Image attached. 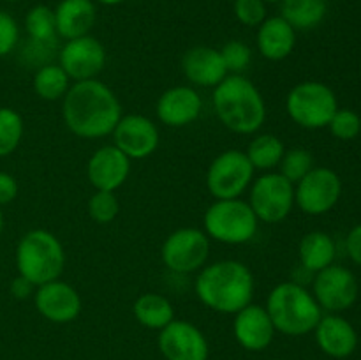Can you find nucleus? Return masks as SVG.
<instances>
[{
	"label": "nucleus",
	"mask_w": 361,
	"mask_h": 360,
	"mask_svg": "<svg viewBox=\"0 0 361 360\" xmlns=\"http://www.w3.org/2000/svg\"><path fill=\"white\" fill-rule=\"evenodd\" d=\"M122 115V104L116 94L97 78L74 81L62 99L63 124L83 140L111 134Z\"/></svg>",
	"instance_id": "obj_1"
},
{
	"label": "nucleus",
	"mask_w": 361,
	"mask_h": 360,
	"mask_svg": "<svg viewBox=\"0 0 361 360\" xmlns=\"http://www.w3.org/2000/svg\"><path fill=\"white\" fill-rule=\"evenodd\" d=\"M254 275L245 263L221 260L204 265L197 274L194 289L208 309L221 314H236L252 302Z\"/></svg>",
	"instance_id": "obj_2"
},
{
	"label": "nucleus",
	"mask_w": 361,
	"mask_h": 360,
	"mask_svg": "<svg viewBox=\"0 0 361 360\" xmlns=\"http://www.w3.org/2000/svg\"><path fill=\"white\" fill-rule=\"evenodd\" d=\"M217 119L236 134H254L267 120V102L259 88L243 74H228L212 95Z\"/></svg>",
	"instance_id": "obj_3"
},
{
	"label": "nucleus",
	"mask_w": 361,
	"mask_h": 360,
	"mask_svg": "<svg viewBox=\"0 0 361 360\" xmlns=\"http://www.w3.org/2000/svg\"><path fill=\"white\" fill-rule=\"evenodd\" d=\"M267 311L275 330L295 337L314 332L323 316V309L312 293L293 281L279 282L270 289Z\"/></svg>",
	"instance_id": "obj_4"
},
{
	"label": "nucleus",
	"mask_w": 361,
	"mask_h": 360,
	"mask_svg": "<svg viewBox=\"0 0 361 360\" xmlns=\"http://www.w3.org/2000/svg\"><path fill=\"white\" fill-rule=\"evenodd\" d=\"M18 274L35 286L60 279L66 268V251L55 233L35 228L25 233L16 246Z\"/></svg>",
	"instance_id": "obj_5"
},
{
	"label": "nucleus",
	"mask_w": 361,
	"mask_h": 360,
	"mask_svg": "<svg viewBox=\"0 0 361 360\" xmlns=\"http://www.w3.org/2000/svg\"><path fill=\"white\" fill-rule=\"evenodd\" d=\"M256 214L249 201L242 198L215 200L203 215V232L208 239H214L226 246H242L256 236Z\"/></svg>",
	"instance_id": "obj_6"
},
{
	"label": "nucleus",
	"mask_w": 361,
	"mask_h": 360,
	"mask_svg": "<svg viewBox=\"0 0 361 360\" xmlns=\"http://www.w3.org/2000/svg\"><path fill=\"white\" fill-rule=\"evenodd\" d=\"M337 109V95L323 81H302L295 85L286 97V112L289 119L303 129L328 127Z\"/></svg>",
	"instance_id": "obj_7"
},
{
	"label": "nucleus",
	"mask_w": 361,
	"mask_h": 360,
	"mask_svg": "<svg viewBox=\"0 0 361 360\" xmlns=\"http://www.w3.org/2000/svg\"><path fill=\"white\" fill-rule=\"evenodd\" d=\"M249 205L257 221L267 224L282 222L295 207V184L279 172H267L250 184Z\"/></svg>",
	"instance_id": "obj_8"
},
{
	"label": "nucleus",
	"mask_w": 361,
	"mask_h": 360,
	"mask_svg": "<svg viewBox=\"0 0 361 360\" xmlns=\"http://www.w3.org/2000/svg\"><path fill=\"white\" fill-rule=\"evenodd\" d=\"M210 256V239L200 228H178L166 236L161 258L166 268L175 274H194L207 265Z\"/></svg>",
	"instance_id": "obj_9"
},
{
	"label": "nucleus",
	"mask_w": 361,
	"mask_h": 360,
	"mask_svg": "<svg viewBox=\"0 0 361 360\" xmlns=\"http://www.w3.org/2000/svg\"><path fill=\"white\" fill-rule=\"evenodd\" d=\"M254 166L245 152L229 148L212 161L207 172V187L215 200L240 198L254 180Z\"/></svg>",
	"instance_id": "obj_10"
},
{
	"label": "nucleus",
	"mask_w": 361,
	"mask_h": 360,
	"mask_svg": "<svg viewBox=\"0 0 361 360\" xmlns=\"http://www.w3.org/2000/svg\"><path fill=\"white\" fill-rule=\"evenodd\" d=\"M341 196V176L326 166H314L298 184H295V205L307 215L326 214L338 203Z\"/></svg>",
	"instance_id": "obj_11"
},
{
	"label": "nucleus",
	"mask_w": 361,
	"mask_h": 360,
	"mask_svg": "<svg viewBox=\"0 0 361 360\" xmlns=\"http://www.w3.org/2000/svg\"><path fill=\"white\" fill-rule=\"evenodd\" d=\"M360 286L356 275L342 265L331 263L330 267L316 272L312 295L321 309L328 313H342L355 306L358 300Z\"/></svg>",
	"instance_id": "obj_12"
},
{
	"label": "nucleus",
	"mask_w": 361,
	"mask_h": 360,
	"mask_svg": "<svg viewBox=\"0 0 361 360\" xmlns=\"http://www.w3.org/2000/svg\"><path fill=\"white\" fill-rule=\"evenodd\" d=\"M106 48L94 35L69 39L59 52V66L73 81L95 80L106 66Z\"/></svg>",
	"instance_id": "obj_13"
},
{
	"label": "nucleus",
	"mask_w": 361,
	"mask_h": 360,
	"mask_svg": "<svg viewBox=\"0 0 361 360\" xmlns=\"http://www.w3.org/2000/svg\"><path fill=\"white\" fill-rule=\"evenodd\" d=\"M113 145L122 150L130 161L147 159L157 150L161 134L148 116L140 113L122 115L113 129Z\"/></svg>",
	"instance_id": "obj_14"
},
{
	"label": "nucleus",
	"mask_w": 361,
	"mask_h": 360,
	"mask_svg": "<svg viewBox=\"0 0 361 360\" xmlns=\"http://www.w3.org/2000/svg\"><path fill=\"white\" fill-rule=\"evenodd\" d=\"M157 344L166 360H208L210 355L207 335L187 320H173L159 330Z\"/></svg>",
	"instance_id": "obj_15"
},
{
	"label": "nucleus",
	"mask_w": 361,
	"mask_h": 360,
	"mask_svg": "<svg viewBox=\"0 0 361 360\" xmlns=\"http://www.w3.org/2000/svg\"><path fill=\"white\" fill-rule=\"evenodd\" d=\"M34 304L37 313L51 323H71L83 309L81 295L73 284L66 281H49L35 288Z\"/></svg>",
	"instance_id": "obj_16"
},
{
	"label": "nucleus",
	"mask_w": 361,
	"mask_h": 360,
	"mask_svg": "<svg viewBox=\"0 0 361 360\" xmlns=\"http://www.w3.org/2000/svg\"><path fill=\"white\" fill-rule=\"evenodd\" d=\"M129 173L130 159L115 145L97 148L87 162V179L95 191L115 193L127 182Z\"/></svg>",
	"instance_id": "obj_17"
},
{
	"label": "nucleus",
	"mask_w": 361,
	"mask_h": 360,
	"mask_svg": "<svg viewBox=\"0 0 361 360\" xmlns=\"http://www.w3.org/2000/svg\"><path fill=\"white\" fill-rule=\"evenodd\" d=\"M203 112V99L200 92L189 85H176L168 88L157 99V119L168 127H185L200 119Z\"/></svg>",
	"instance_id": "obj_18"
},
{
	"label": "nucleus",
	"mask_w": 361,
	"mask_h": 360,
	"mask_svg": "<svg viewBox=\"0 0 361 360\" xmlns=\"http://www.w3.org/2000/svg\"><path fill=\"white\" fill-rule=\"evenodd\" d=\"M275 327L270 320L267 307L252 304L243 307L235 314L233 334L242 348L249 352H263L271 344L275 335Z\"/></svg>",
	"instance_id": "obj_19"
},
{
	"label": "nucleus",
	"mask_w": 361,
	"mask_h": 360,
	"mask_svg": "<svg viewBox=\"0 0 361 360\" xmlns=\"http://www.w3.org/2000/svg\"><path fill=\"white\" fill-rule=\"evenodd\" d=\"M182 73L190 83L204 88H215L229 74L221 52L212 46L187 49L182 56Z\"/></svg>",
	"instance_id": "obj_20"
},
{
	"label": "nucleus",
	"mask_w": 361,
	"mask_h": 360,
	"mask_svg": "<svg viewBox=\"0 0 361 360\" xmlns=\"http://www.w3.org/2000/svg\"><path fill=\"white\" fill-rule=\"evenodd\" d=\"M314 334L321 352L334 359H348L358 346L356 328L337 313L323 314L314 328Z\"/></svg>",
	"instance_id": "obj_21"
},
{
	"label": "nucleus",
	"mask_w": 361,
	"mask_h": 360,
	"mask_svg": "<svg viewBox=\"0 0 361 360\" xmlns=\"http://www.w3.org/2000/svg\"><path fill=\"white\" fill-rule=\"evenodd\" d=\"M257 52L271 62L288 59L296 46V30L282 16L267 18L257 27Z\"/></svg>",
	"instance_id": "obj_22"
},
{
	"label": "nucleus",
	"mask_w": 361,
	"mask_h": 360,
	"mask_svg": "<svg viewBox=\"0 0 361 360\" xmlns=\"http://www.w3.org/2000/svg\"><path fill=\"white\" fill-rule=\"evenodd\" d=\"M56 35L66 41L90 34L97 21L94 0H60L55 7Z\"/></svg>",
	"instance_id": "obj_23"
},
{
	"label": "nucleus",
	"mask_w": 361,
	"mask_h": 360,
	"mask_svg": "<svg viewBox=\"0 0 361 360\" xmlns=\"http://www.w3.org/2000/svg\"><path fill=\"white\" fill-rule=\"evenodd\" d=\"M337 256V246L326 232H310L298 244L300 265L309 272H319L330 267Z\"/></svg>",
	"instance_id": "obj_24"
},
{
	"label": "nucleus",
	"mask_w": 361,
	"mask_h": 360,
	"mask_svg": "<svg viewBox=\"0 0 361 360\" xmlns=\"http://www.w3.org/2000/svg\"><path fill=\"white\" fill-rule=\"evenodd\" d=\"M134 318L137 323L150 330H162L166 325L175 320V309L169 299L161 293H143L133 306Z\"/></svg>",
	"instance_id": "obj_25"
},
{
	"label": "nucleus",
	"mask_w": 361,
	"mask_h": 360,
	"mask_svg": "<svg viewBox=\"0 0 361 360\" xmlns=\"http://www.w3.org/2000/svg\"><path fill=\"white\" fill-rule=\"evenodd\" d=\"M328 0H282L281 16L295 30L316 28L326 18Z\"/></svg>",
	"instance_id": "obj_26"
},
{
	"label": "nucleus",
	"mask_w": 361,
	"mask_h": 360,
	"mask_svg": "<svg viewBox=\"0 0 361 360\" xmlns=\"http://www.w3.org/2000/svg\"><path fill=\"white\" fill-rule=\"evenodd\" d=\"M284 152L286 147L281 138L271 133H263L250 140L245 155L249 157L254 169L267 173L281 164Z\"/></svg>",
	"instance_id": "obj_27"
},
{
	"label": "nucleus",
	"mask_w": 361,
	"mask_h": 360,
	"mask_svg": "<svg viewBox=\"0 0 361 360\" xmlns=\"http://www.w3.org/2000/svg\"><path fill=\"white\" fill-rule=\"evenodd\" d=\"M32 87L39 99L59 101V99H63V95L71 88V78L59 64H44L35 71Z\"/></svg>",
	"instance_id": "obj_28"
},
{
	"label": "nucleus",
	"mask_w": 361,
	"mask_h": 360,
	"mask_svg": "<svg viewBox=\"0 0 361 360\" xmlns=\"http://www.w3.org/2000/svg\"><path fill=\"white\" fill-rule=\"evenodd\" d=\"M25 30L30 41L53 44L56 39L55 11L48 6H34L25 16Z\"/></svg>",
	"instance_id": "obj_29"
},
{
	"label": "nucleus",
	"mask_w": 361,
	"mask_h": 360,
	"mask_svg": "<svg viewBox=\"0 0 361 360\" xmlns=\"http://www.w3.org/2000/svg\"><path fill=\"white\" fill-rule=\"evenodd\" d=\"M25 134L23 116L14 108H0V157H7L20 147Z\"/></svg>",
	"instance_id": "obj_30"
},
{
	"label": "nucleus",
	"mask_w": 361,
	"mask_h": 360,
	"mask_svg": "<svg viewBox=\"0 0 361 360\" xmlns=\"http://www.w3.org/2000/svg\"><path fill=\"white\" fill-rule=\"evenodd\" d=\"M281 175L291 184H298L314 168V157L307 148L293 147L284 152L281 161Z\"/></svg>",
	"instance_id": "obj_31"
},
{
	"label": "nucleus",
	"mask_w": 361,
	"mask_h": 360,
	"mask_svg": "<svg viewBox=\"0 0 361 360\" xmlns=\"http://www.w3.org/2000/svg\"><path fill=\"white\" fill-rule=\"evenodd\" d=\"M88 215L97 224H109L120 214V201L111 191H95L87 205Z\"/></svg>",
	"instance_id": "obj_32"
},
{
	"label": "nucleus",
	"mask_w": 361,
	"mask_h": 360,
	"mask_svg": "<svg viewBox=\"0 0 361 360\" xmlns=\"http://www.w3.org/2000/svg\"><path fill=\"white\" fill-rule=\"evenodd\" d=\"M328 129L337 140L351 141L361 133V119L356 112L349 108H338L331 116Z\"/></svg>",
	"instance_id": "obj_33"
},
{
	"label": "nucleus",
	"mask_w": 361,
	"mask_h": 360,
	"mask_svg": "<svg viewBox=\"0 0 361 360\" xmlns=\"http://www.w3.org/2000/svg\"><path fill=\"white\" fill-rule=\"evenodd\" d=\"M219 52H221L222 60H224L226 69L231 74H242L249 67L250 60H252V52H250L249 44L238 41V39L228 41Z\"/></svg>",
	"instance_id": "obj_34"
},
{
	"label": "nucleus",
	"mask_w": 361,
	"mask_h": 360,
	"mask_svg": "<svg viewBox=\"0 0 361 360\" xmlns=\"http://www.w3.org/2000/svg\"><path fill=\"white\" fill-rule=\"evenodd\" d=\"M236 20L245 27H259L267 20V4L263 0H235Z\"/></svg>",
	"instance_id": "obj_35"
},
{
	"label": "nucleus",
	"mask_w": 361,
	"mask_h": 360,
	"mask_svg": "<svg viewBox=\"0 0 361 360\" xmlns=\"http://www.w3.org/2000/svg\"><path fill=\"white\" fill-rule=\"evenodd\" d=\"M20 42V27L6 11H0V59L14 52Z\"/></svg>",
	"instance_id": "obj_36"
},
{
	"label": "nucleus",
	"mask_w": 361,
	"mask_h": 360,
	"mask_svg": "<svg viewBox=\"0 0 361 360\" xmlns=\"http://www.w3.org/2000/svg\"><path fill=\"white\" fill-rule=\"evenodd\" d=\"M18 193H20L18 180L11 173L0 172V207L9 205L11 201L16 200Z\"/></svg>",
	"instance_id": "obj_37"
},
{
	"label": "nucleus",
	"mask_w": 361,
	"mask_h": 360,
	"mask_svg": "<svg viewBox=\"0 0 361 360\" xmlns=\"http://www.w3.org/2000/svg\"><path fill=\"white\" fill-rule=\"evenodd\" d=\"M35 288H37V286H35L34 282H30L28 279H25L23 275H20V274H18L16 277L11 281V286H9L11 295L18 300H25V299H30V296H34Z\"/></svg>",
	"instance_id": "obj_38"
},
{
	"label": "nucleus",
	"mask_w": 361,
	"mask_h": 360,
	"mask_svg": "<svg viewBox=\"0 0 361 360\" xmlns=\"http://www.w3.org/2000/svg\"><path fill=\"white\" fill-rule=\"evenodd\" d=\"M345 249H348L349 258H351L358 267H361V224L355 226V228L348 233Z\"/></svg>",
	"instance_id": "obj_39"
},
{
	"label": "nucleus",
	"mask_w": 361,
	"mask_h": 360,
	"mask_svg": "<svg viewBox=\"0 0 361 360\" xmlns=\"http://www.w3.org/2000/svg\"><path fill=\"white\" fill-rule=\"evenodd\" d=\"M94 2L102 4V6H118V4L126 2V0H94Z\"/></svg>",
	"instance_id": "obj_40"
},
{
	"label": "nucleus",
	"mask_w": 361,
	"mask_h": 360,
	"mask_svg": "<svg viewBox=\"0 0 361 360\" xmlns=\"http://www.w3.org/2000/svg\"><path fill=\"white\" fill-rule=\"evenodd\" d=\"M4 224H6V219H4L2 207H0V235H2V232H4Z\"/></svg>",
	"instance_id": "obj_41"
},
{
	"label": "nucleus",
	"mask_w": 361,
	"mask_h": 360,
	"mask_svg": "<svg viewBox=\"0 0 361 360\" xmlns=\"http://www.w3.org/2000/svg\"><path fill=\"white\" fill-rule=\"evenodd\" d=\"M264 4H279V2H282V0H263Z\"/></svg>",
	"instance_id": "obj_42"
},
{
	"label": "nucleus",
	"mask_w": 361,
	"mask_h": 360,
	"mask_svg": "<svg viewBox=\"0 0 361 360\" xmlns=\"http://www.w3.org/2000/svg\"><path fill=\"white\" fill-rule=\"evenodd\" d=\"M6 2H20V0H6Z\"/></svg>",
	"instance_id": "obj_43"
}]
</instances>
